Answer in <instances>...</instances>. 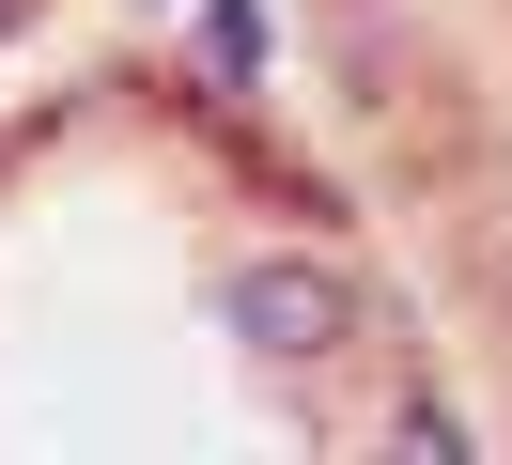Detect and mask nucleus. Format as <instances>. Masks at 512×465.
Listing matches in <instances>:
<instances>
[{"instance_id": "f257e3e1", "label": "nucleus", "mask_w": 512, "mask_h": 465, "mask_svg": "<svg viewBox=\"0 0 512 465\" xmlns=\"http://www.w3.org/2000/svg\"><path fill=\"white\" fill-rule=\"evenodd\" d=\"M218 310H233V341H264V357H342L357 341V279L311 264V248H249V264L218 279Z\"/></svg>"}, {"instance_id": "f03ea898", "label": "nucleus", "mask_w": 512, "mask_h": 465, "mask_svg": "<svg viewBox=\"0 0 512 465\" xmlns=\"http://www.w3.org/2000/svg\"><path fill=\"white\" fill-rule=\"evenodd\" d=\"M16 16H32V0H0V31H16Z\"/></svg>"}]
</instances>
